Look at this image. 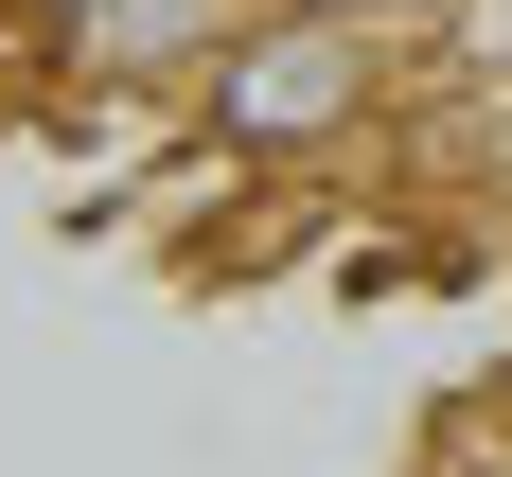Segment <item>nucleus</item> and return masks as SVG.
Returning <instances> with one entry per match:
<instances>
[{"mask_svg": "<svg viewBox=\"0 0 512 477\" xmlns=\"http://www.w3.org/2000/svg\"><path fill=\"white\" fill-rule=\"evenodd\" d=\"M407 124V53L354 36V18H283L265 0L248 36L195 71V142L248 159V177H336V159H371Z\"/></svg>", "mask_w": 512, "mask_h": 477, "instance_id": "nucleus-1", "label": "nucleus"}, {"mask_svg": "<svg viewBox=\"0 0 512 477\" xmlns=\"http://www.w3.org/2000/svg\"><path fill=\"white\" fill-rule=\"evenodd\" d=\"M0 18H18V36H36V53H53V36H71V18H89V0H0Z\"/></svg>", "mask_w": 512, "mask_h": 477, "instance_id": "nucleus-2", "label": "nucleus"}]
</instances>
